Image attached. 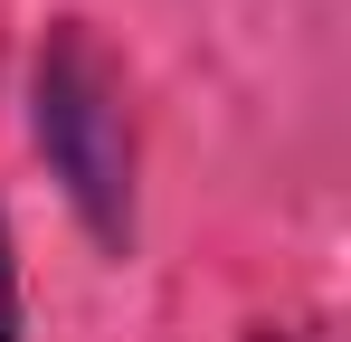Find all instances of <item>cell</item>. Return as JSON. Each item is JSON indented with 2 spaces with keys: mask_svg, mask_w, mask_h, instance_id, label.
Returning a JSON list of instances; mask_svg holds the SVG:
<instances>
[{
  "mask_svg": "<svg viewBox=\"0 0 351 342\" xmlns=\"http://www.w3.org/2000/svg\"><path fill=\"white\" fill-rule=\"evenodd\" d=\"M38 152L66 181L76 219L105 247L133 238V105H123V67L86 19H58L38 48Z\"/></svg>",
  "mask_w": 351,
  "mask_h": 342,
  "instance_id": "obj_1",
  "label": "cell"
},
{
  "mask_svg": "<svg viewBox=\"0 0 351 342\" xmlns=\"http://www.w3.org/2000/svg\"><path fill=\"white\" fill-rule=\"evenodd\" d=\"M19 333V295H10V238H0V342Z\"/></svg>",
  "mask_w": 351,
  "mask_h": 342,
  "instance_id": "obj_2",
  "label": "cell"
}]
</instances>
